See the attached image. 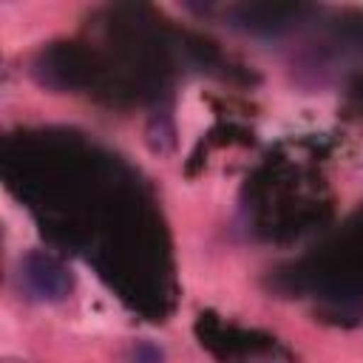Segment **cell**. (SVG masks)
Masks as SVG:
<instances>
[{
  "mask_svg": "<svg viewBox=\"0 0 363 363\" xmlns=\"http://www.w3.org/2000/svg\"><path fill=\"white\" fill-rule=\"evenodd\" d=\"M23 284L40 301H62L71 292V272L45 252H31L23 261Z\"/></svg>",
  "mask_w": 363,
  "mask_h": 363,
  "instance_id": "6da1fadb",
  "label": "cell"
}]
</instances>
